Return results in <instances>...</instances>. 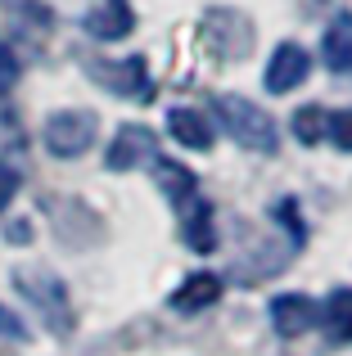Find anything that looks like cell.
I'll return each mask as SVG.
<instances>
[{"label":"cell","mask_w":352,"mask_h":356,"mask_svg":"<svg viewBox=\"0 0 352 356\" xmlns=\"http://www.w3.org/2000/svg\"><path fill=\"white\" fill-rule=\"evenodd\" d=\"M99 81H104L109 90H118V95H131V99H150L154 95V81H150V68H145V59L136 54V59H122V63H99Z\"/></svg>","instance_id":"8992f818"},{"label":"cell","mask_w":352,"mask_h":356,"mask_svg":"<svg viewBox=\"0 0 352 356\" xmlns=\"http://www.w3.org/2000/svg\"><path fill=\"white\" fill-rule=\"evenodd\" d=\"M185 243L199 252H212V243H217V235H212V208L199 199V208L190 212V221H185Z\"/></svg>","instance_id":"4fadbf2b"},{"label":"cell","mask_w":352,"mask_h":356,"mask_svg":"<svg viewBox=\"0 0 352 356\" xmlns=\"http://www.w3.org/2000/svg\"><path fill=\"white\" fill-rule=\"evenodd\" d=\"M154 181L163 185V194H168L172 203H190L194 199V176H190V167L172 163V158H154Z\"/></svg>","instance_id":"7c38bea8"},{"label":"cell","mask_w":352,"mask_h":356,"mask_svg":"<svg viewBox=\"0 0 352 356\" xmlns=\"http://www.w3.org/2000/svg\"><path fill=\"white\" fill-rule=\"evenodd\" d=\"M14 194H18V172L9 163H0V212L14 203Z\"/></svg>","instance_id":"ac0fdd59"},{"label":"cell","mask_w":352,"mask_h":356,"mask_svg":"<svg viewBox=\"0 0 352 356\" xmlns=\"http://www.w3.org/2000/svg\"><path fill=\"white\" fill-rule=\"evenodd\" d=\"M326 131H330V140H335L339 149H348L352 154V108H344V113H335L326 122Z\"/></svg>","instance_id":"2e32d148"},{"label":"cell","mask_w":352,"mask_h":356,"mask_svg":"<svg viewBox=\"0 0 352 356\" xmlns=\"http://www.w3.org/2000/svg\"><path fill=\"white\" fill-rule=\"evenodd\" d=\"M14 81H18V59H14V50H9V45H0V95H5Z\"/></svg>","instance_id":"e0dca14e"},{"label":"cell","mask_w":352,"mask_h":356,"mask_svg":"<svg viewBox=\"0 0 352 356\" xmlns=\"http://www.w3.org/2000/svg\"><path fill=\"white\" fill-rule=\"evenodd\" d=\"M95 131H99L95 113H86V108H63V113H54L45 122V149H50L54 158H77L95 145Z\"/></svg>","instance_id":"7a4b0ae2"},{"label":"cell","mask_w":352,"mask_h":356,"mask_svg":"<svg viewBox=\"0 0 352 356\" xmlns=\"http://www.w3.org/2000/svg\"><path fill=\"white\" fill-rule=\"evenodd\" d=\"M131 27H136V14H131L127 0H109V5H99V9L86 14V32L95 36V41H122Z\"/></svg>","instance_id":"ba28073f"},{"label":"cell","mask_w":352,"mask_h":356,"mask_svg":"<svg viewBox=\"0 0 352 356\" xmlns=\"http://www.w3.org/2000/svg\"><path fill=\"white\" fill-rule=\"evenodd\" d=\"M0 330H5V334H23V325H18L9 312H0Z\"/></svg>","instance_id":"d6986e66"},{"label":"cell","mask_w":352,"mask_h":356,"mask_svg":"<svg viewBox=\"0 0 352 356\" xmlns=\"http://www.w3.org/2000/svg\"><path fill=\"white\" fill-rule=\"evenodd\" d=\"M307 72H312L307 50H303V45H294V41H285V45H275V50H271L262 81H266V90H271V95H289V90H298L303 81H307Z\"/></svg>","instance_id":"277c9868"},{"label":"cell","mask_w":352,"mask_h":356,"mask_svg":"<svg viewBox=\"0 0 352 356\" xmlns=\"http://www.w3.org/2000/svg\"><path fill=\"white\" fill-rule=\"evenodd\" d=\"M271 325L285 334V339H298V334H307L312 325H317V302L303 298V293L271 298Z\"/></svg>","instance_id":"52a82bcc"},{"label":"cell","mask_w":352,"mask_h":356,"mask_svg":"<svg viewBox=\"0 0 352 356\" xmlns=\"http://www.w3.org/2000/svg\"><path fill=\"white\" fill-rule=\"evenodd\" d=\"M326 321H330V330H335L339 339H352V289H339V293H330Z\"/></svg>","instance_id":"9a60e30c"},{"label":"cell","mask_w":352,"mask_h":356,"mask_svg":"<svg viewBox=\"0 0 352 356\" xmlns=\"http://www.w3.org/2000/svg\"><path fill=\"white\" fill-rule=\"evenodd\" d=\"M326 122H330L326 108H317V104L298 108V113H294V140H298V145H317V140L326 136Z\"/></svg>","instance_id":"5bb4252c"},{"label":"cell","mask_w":352,"mask_h":356,"mask_svg":"<svg viewBox=\"0 0 352 356\" xmlns=\"http://www.w3.org/2000/svg\"><path fill=\"white\" fill-rule=\"evenodd\" d=\"M326 68L348 72L352 68V14H339L326 32Z\"/></svg>","instance_id":"8fae6325"},{"label":"cell","mask_w":352,"mask_h":356,"mask_svg":"<svg viewBox=\"0 0 352 356\" xmlns=\"http://www.w3.org/2000/svg\"><path fill=\"white\" fill-rule=\"evenodd\" d=\"M203 36H208V45L221 54V59H244V54H248V41H253V27H248L244 14L217 9V14L203 18Z\"/></svg>","instance_id":"3957f363"},{"label":"cell","mask_w":352,"mask_h":356,"mask_svg":"<svg viewBox=\"0 0 352 356\" xmlns=\"http://www.w3.org/2000/svg\"><path fill=\"white\" fill-rule=\"evenodd\" d=\"M154 149H159V136H154L150 127H122L113 136V145H109L104 163L113 167V172H131V167H141V163H154Z\"/></svg>","instance_id":"5b68a950"},{"label":"cell","mask_w":352,"mask_h":356,"mask_svg":"<svg viewBox=\"0 0 352 356\" xmlns=\"http://www.w3.org/2000/svg\"><path fill=\"white\" fill-rule=\"evenodd\" d=\"M217 113H221V122H226V131L235 136V145L253 149V154H275L280 131H275L271 113H262L253 99H244V95H217Z\"/></svg>","instance_id":"6da1fadb"},{"label":"cell","mask_w":352,"mask_h":356,"mask_svg":"<svg viewBox=\"0 0 352 356\" xmlns=\"http://www.w3.org/2000/svg\"><path fill=\"white\" fill-rule=\"evenodd\" d=\"M221 298V280L212 275V270H194V275L181 280V289L172 293V307L176 312H203V307H212Z\"/></svg>","instance_id":"9c48e42d"},{"label":"cell","mask_w":352,"mask_h":356,"mask_svg":"<svg viewBox=\"0 0 352 356\" xmlns=\"http://www.w3.org/2000/svg\"><path fill=\"white\" fill-rule=\"evenodd\" d=\"M168 131H172V140H181L185 149H212V122L203 113H194V108H172Z\"/></svg>","instance_id":"30bf717a"}]
</instances>
